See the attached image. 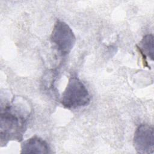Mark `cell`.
<instances>
[{
  "label": "cell",
  "instance_id": "cell-4",
  "mask_svg": "<svg viewBox=\"0 0 154 154\" xmlns=\"http://www.w3.org/2000/svg\"><path fill=\"white\" fill-rule=\"evenodd\" d=\"M133 144L138 153H153L154 152V133L153 126L147 124L140 125L135 131Z\"/></svg>",
  "mask_w": 154,
  "mask_h": 154
},
{
  "label": "cell",
  "instance_id": "cell-5",
  "mask_svg": "<svg viewBox=\"0 0 154 154\" xmlns=\"http://www.w3.org/2000/svg\"><path fill=\"white\" fill-rule=\"evenodd\" d=\"M52 153L48 143L42 138L34 135L23 141L21 144L20 153Z\"/></svg>",
  "mask_w": 154,
  "mask_h": 154
},
{
  "label": "cell",
  "instance_id": "cell-2",
  "mask_svg": "<svg viewBox=\"0 0 154 154\" xmlns=\"http://www.w3.org/2000/svg\"><path fill=\"white\" fill-rule=\"evenodd\" d=\"M60 102L65 108L78 109L90 103V95L83 82L77 77L72 76L62 94Z\"/></svg>",
  "mask_w": 154,
  "mask_h": 154
},
{
  "label": "cell",
  "instance_id": "cell-6",
  "mask_svg": "<svg viewBox=\"0 0 154 154\" xmlns=\"http://www.w3.org/2000/svg\"><path fill=\"white\" fill-rule=\"evenodd\" d=\"M137 47L142 55L143 60L147 65L146 61V56L149 57L151 60H153V34H147L143 37L140 43V46L137 45Z\"/></svg>",
  "mask_w": 154,
  "mask_h": 154
},
{
  "label": "cell",
  "instance_id": "cell-1",
  "mask_svg": "<svg viewBox=\"0 0 154 154\" xmlns=\"http://www.w3.org/2000/svg\"><path fill=\"white\" fill-rule=\"evenodd\" d=\"M29 113L22 104L8 103L1 105L0 111L1 146L10 141H21L26 130Z\"/></svg>",
  "mask_w": 154,
  "mask_h": 154
},
{
  "label": "cell",
  "instance_id": "cell-3",
  "mask_svg": "<svg viewBox=\"0 0 154 154\" xmlns=\"http://www.w3.org/2000/svg\"><path fill=\"white\" fill-rule=\"evenodd\" d=\"M51 40L58 51L63 56L69 54L73 49L76 37L72 28L65 22L57 20L53 27Z\"/></svg>",
  "mask_w": 154,
  "mask_h": 154
}]
</instances>
